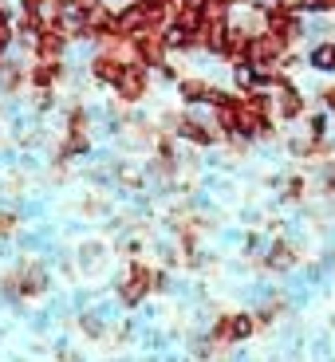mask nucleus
I'll list each match as a JSON object with an SVG mask.
<instances>
[{
  "mask_svg": "<svg viewBox=\"0 0 335 362\" xmlns=\"http://www.w3.org/2000/svg\"><path fill=\"white\" fill-rule=\"evenodd\" d=\"M158 288H166L162 272H154L150 264H130L127 280L118 284V296H123V303H127V308H135V303H142V299L150 296V291H158Z\"/></svg>",
  "mask_w": 335,
  "mask_h": 362,
  "instance_id": "nucleus-1",
  "label": "nucleus"
},
{
  "mask_svg": "<svg viewBox=\"0 0 335 362\" xmlns=\"http://www.w3.org/2000/svg\"><path fill=\"white\" fill-rule=\"evenodd\" d=\"M174 134L186 138V142H193V146H201V150L225 142V134H221V127L213 122V115H181L178 127H174Z\"/></svg>",
  "mask_w": 335,
  "mask_h": 362,
  "instance_id": "nucleus-2",
  "label": "nucleus"
},
{
  "mask_svg": "<svg viewBox=\"0 0 335 362\" xmlns=\"http://www.w3.org/2000/svg\"><path fill=\"white\" fill-rule=\"evenodd\" d=\"M135 64L150 67V71H158V67H166V55H170V44H166V28H142L135 40Z\"/></svg>",
  "mask_w": 335,
  "mask_h": 362,
  "instance_id": "nucleus-3",
  "label": "nucleus"
},
{
  "mask_svg": "<svg viewBox=\"0 0 335 362\" xmlns=\"http://www.w3.org/2000/svg\"><path fill=\"white\" fill-rule=\"evenodd\" d=\"M288 52H292V44H288L284 36H276V32H256V36L249 40L245 64H249V67H276Z\"/></svg>",
  "mask_w": 335,
  "mask_h": 362,
  "instance_id": "nucleus-4",
  "label": "nucleus"
},
{
  "mask_svg": "<svg viewBox=\"0 0 335 362\" xmlns=\"http://www.w3.org/2000/svg\"><path fill=\"white\" fill-rule=\"evenodd\" d=\"M256 331V319L249 315V311H229V315H221L217 323H213V331H209V343H245L249 335Z\"/></svg>",
  "mask_w": 335,
  "mask_h": 362,
  "instance_id": "nucleus-5",
  "label": "nucleus"
},
{
  "mask_svg": "<svg viewBox=\"0 0 335 362\" xmlns=\"http://www.w3.org/2000/svg\"><path fill=\"white\" fill-rule=\"evenodd\" d=\"M272 115H276V122H300V118L308 115V95L296 83L276 87V95H272Z\"/></svg>",
  "mask_w": 335,
  "mask_h": 362,
  "instance_id": "nucleus-6",
  "label": "nucleus"
},
{
  "mask_svg": "<svg viewBox=\"0 0 335 362\" xmlns=\"http://www.w3.org/2000/svg\"><path fill=\"white\" fill-rule=\"evenodd\" d=\"M110 90L118 95V103H142L146 95H150V67L127 64V67H123V75H118V83Z\"/></svg>",
  "mask_w": 335,
  "mask_h": 362,
  "instance_id": "nucleus-7",
  "label": "nucleus"
},
{
  "mask_svg": "<svg viewBox=\"0 0 335 362\" xmlns=\"http://www.w3.org/2000/svg\"><path fill=\"white\" fill-rule=\"evenodd\" d=\"M64 52H67V36L52 20H44V28L36 32V59H44V64H64Z\"/></svg>",
  "mask_w": 335,
  "mask_h": 362,
  "instance_id": "nucleus-8",
  "label": "nucleus"
},
{
  "mask_svg": "<svg viewBox=\"0 0 335 362\" xmlns=\"http://www.w3.org/2000/svg\"><path fill=\"white\" fill-rule=\"evenodd\" d=\"M127 64H130V59H123V55H115V52H99L87 67H91V79H95V83H103V87H115Z\"/></svg>",
  "mask_w": 335,
  "mask_h": 362,
  "instance_id": "nucleus-9",
  "label": "nucleus"
},
{
  "mask_svg": "<svg viewBox=\"0 0 335 362\" xmlns=\"http://www.w3.org/2000/svg\"><path fill=\"white\" fill-rule=\"evenodd\" d=\"M44 288H47V276H44L40 264H24L16 276H8V291H12V296H40Z\"/></svg>",
  "mask_w": 335,
  "mask_h": 362,
  "instance_id": "nucleus-10",
  "label": "nucleus"
},
{
  "mask_svg": "<svg viewBox=\"0 0 335 362\" xmlns=\"http://www.w3.org/2000/svg\"><path fill=\"white\" fill-rule=\"evenodd\" d=\"M213 90H217V87H213L209 79H198V75H186V79H178V99L186 103V107H201V103L209 107Z\"/></svg>",
  "mask_w": 335,
  "mask_h": 362,
  "instance_id": "nucleus-11",
  "label": "nucleus"
},
{
  "mask_svg": "<svg viewBox=\"0 0 335 362\" xmlns=\"http://www.w3.org/2000/svg\"><path fill=\"white\" fill-rule=\"evenodd\" d=\"M304 64H308V71H316V75H335V40H319V44H308Z\"/></svg>",
  "mask_w": 335,
  "mask_h": 362,
  "instance_id": "nucleus-12",
  "label": "nucleus"
},
{
  "mask_svg": "<svg viewBox=\"0 0 335 362\" xmlns=\"http://www.w3.org/2000/svg\"><path fill=\"white\" fill-rule=\"evenodd\" d=\"M304 134L308 138H331L335 134V115L331 110H312V115H304Z\"/></svg>",
  "mask_w": 335,
  "mask_h": 362,
  "instance_id": "nucleus-13",
  "label": "nucleus"
},
{
  "mask_svg": "<svg viewBox=\"0 0 335 362\" xmlns=\"http://www.w3.org/2000/svg\"><path fill=\"white\" fill-rule=\"evenodd\" d=\"M296 260H300V252L288 245V240H272L268 256H264V264H268V268H276V272H288V268H296Z\"/></svg>",
  "mask_w": 335,
  "mask_h": 362,
  "instance_id": "nucleus-14",
  "label": "nucleus"
},
{
  "mask_svg": "<svg viewBox=\"0 0 335 362\" xmlns=\"http://www.w3.org/2000/svg\"><path fill=\"white\" fill-rule=\"evenodd\" d=\"M59 75H64V64H44V59H36V67L28 71V79L36 83L40 90H47L55 79H59Z\"/></svg>",
  "mask_w": 335,
  "mask_h": 362,
  "instance_id": "nucleus-15",
  "label": "nucleus"
},
{
  "mask_svg": "<svg viewBox=\"0 0 335 362\" xmlns=\"http://www.w3.org/2000/svg\"><path fill=\"white\" fill-rule=\"evenodd\" d=\"M91 150V142H87V134H72L67 130V138H64V146H59V162H72V158H79V154H87Z\"/></svg>",
  "mask_w": 335,
  "mask_h": 362,
  "instance_id": "nucleus-16",
  "label": "nucleus"
},
{
  "mask_svg": "<svg viewBox=\"0 0 335 362\" xmlns=\"http://www.w3.org/2000/svg\"><path fill=\"white\" fill-rule=\"evenodd\" d=\"M316 177H319V189H324V193H331V197H335V158L319 162V173H316Z\"/></svg>",
  "mask_w": 335,
  "mask_h": 362,
  "instance_id": "nucleus-17",
  "label": "nucleus"
},
{
  "mask_svg": "<svg viewBox=\"0 0 335 362\" xmlns=\"http://www.w3.org/2000/svg\"><path fill=\"white\" fill-rule=\"evenodd\" d=\"M87 127H91V115L83 107H75L72 115H67V130H72V134H87Z\"/></svg>",
  "mask_w": 335,
  "mask_h": 362,
  "instance_id": "nucleus-18",
  "label": "nucleus"
},
{
  "mask_svg": "<svg viewBox=\"0 0 335 362\" xmlns=\"http://www.w3.org/2000/svg\"><path fill=\"white\" fill-rule=\"evenodd\" d=\"M304 193H308V177H288V185H284V201H304Z\"/></svg>",
  "mask_w": 335,
  "mask_h": 362,
  "instance_id": "nucleus-19",
  "label": "nucleus"
},
{
  "mask_svg": "<svg viewBox=\"0 0 335 362\" xmlns=\"http://www.w3.org/2000/svg\"><path fill=\"white\" fill-rule=\"evenodd\" d=\"M316 95H319V107L331 110V115H335V83H324V87L316 90Z\"/></svg>",
  "mask_w": 335,
  "mask_h": 362,
  "instance_id": "nucleus-20",
  "label": "nucleus"
},
{
  "mask_svg": "<svg viewBox=\"0 0 335 362\" xmlns=\"http://www.w3.org/2000/svg\"><path fill=\"white\" fill-rule=\"evenodd\" d=\"M12 32H16V28H12V20L4 16V12H0V52H8V44H12Z\"/></svg>",
  "mask_w": 335,
  "mask_h": 362,
  "instance_id": "nucleus-21",
  "label": "nucleus"
},
{
  "mask_svg": "<svg viewBox=\"0 0 335 362\" xmlns=\"http://www.w3.org/2000/svg\"><path fill=\"white\" fill-rule=\"evenodd\" d=\"M20 228V217L16 213H0V236H12Z\"/></svg>",
  "mask_w": 335,
  "mask_h": 362,
  "instance_id": "nucleus-22",
  "label": "nucleus"
},
{
  "mask_svg": "<svg viewBox=\"0 0 335 362\" xmlns=\"http://www.w3.org/2000/svg\"><path fill=\"white\" fill-rule=\"evenodd\" d=\"M181 4H190V8H205V0H181Z\"/></svg>",
  "mask_w": 335,
  "mask_h": 362,
  "instance_id": "nucleus-23",
  "label": "nucleus"
},
{
  "mask_svg": "<svg viewBox=\"0 0 335 362\" xmlns=\"http://www.w3.org/2000/svg\"><path fill=\"white\" fill-rule=\"evenodd\" d=\"M327 8H331V12H335V0H327Z\"/></svg>",
  "mask_w": 335,
  "mask_h": 362,
  "instance_id": "nucleus-24",
  "label": "nucleus"
},
{
  "mask_svg": "<svg viewBox=\"0 0 335 362\" xmlns=\"http://www.w3.org/2000/svg\"><path fill=\"white\" fill-rule=\"evenodd\" d=\"M225 4H241V0H225Z\"/></svg>",
  "mask_w": 335,
  "mask_h": 362,
  "instance_id": "nucleus-25",
  "label": "nucleus"
},
{
  "mask_svg": "<svg viewBox=\"0 0 335 362\" xmlns=\"http://www.w3.org/2000/svg\"><path fill=\"white\" fill-rule=\"evenodd\" d=\"M0 71H4V64H0Z\"/></svg>",
  "mask_w": 335,
  "mask_h": 362,
  "instance_id": "nucleus-26",
  "label": "nucleus"
}]
</instances>
